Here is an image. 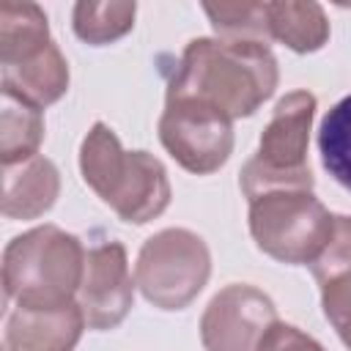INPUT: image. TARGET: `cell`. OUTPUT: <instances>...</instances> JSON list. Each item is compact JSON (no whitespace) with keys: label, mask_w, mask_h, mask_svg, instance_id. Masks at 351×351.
Instances as JSON below:
<instances>
[{"label":"cell","mask_w":351,"mask_h":351,"mask_svg":"<svg viewBox=\"0 0 351 351\" xmlns=\"http://www.w3.org/2000/svg\"><path fill=\"white\" fill-rule=\"evenodd\" d=\"M280 69L269 44L192 38L167 82L170 99H197L230 121L252 115L277 88Z\"/></svg>","instance_id":"1"},{"label":"cell","mask_w":351,"mask_h":351,"mask_svg":"<svg viewBox=\"0 0 351 351\" xmlns=\"http://www.w3.org/2000/svg\"><path fill=\"white\" fill-rule=\"evenodd\" d=\"M80 173L123 222H151L170 206L165 165L148 151H123L118 134L101 121L80 145Z\"/></svg>","instance_id":"2"},{"label":"cell","mask_w":351,"mask_h":351,"mask_svg":"<svg viewBox=\"0 0 351 351\" xmlns=\"http://www.w3.org/2000/svg\"><path fill=\"white\" fill-rule=\"evenodd\" d=\"M85 250L74 233L38 225L3 250V291L22 310H58L74 302L85 274Z\"/></svg>","instance_id":"3"},{"label":"cell","mask_w":351,"mask_h":351,"mask_svg":"<svg viewBox=\"0 0 351 351\" xmlns=\"http://www.w3.org/2000/svg\"><path fill=\"white\" fill-rule=\"evenodd\" d=\"M315 96L310 90L285 93L261 132L258 154L241 167V192L255 200L271 189H313L315 178L307 165Z\"/></svg>","instance_id":"4"},{"label":"cell","mask_w":351,"mask_h":351,"mask_svg":"<svg viewBox=\"0 0 351 351\" xmlns=\"http://www.w3.org/2000/svg\"><path fill=\"white\" fill-rule=\"evenodd\" d=\"M335 214L313 189H271L250 200V233L261 252L280 263L307 266L329 244Z\"/></svg>","instance_id":"5"},{"label":"cell","mask_w":351,"mask_h":351,"mask_svg":"<svg viewBox=\"0 0 351 351\" xmlns=\"http://www.w3.org/2000/svg\"><path fill=\"white\" fill-rule=\"evenodd\" d=\"M211 252L186 228H165L145 239L134 266V285L159 310H184L206 288Z\"/></svg>","instance_id":"6"},{"label":"cell","mask_w":351,"mask_h":351,"mask_svg":"<svg viewBox=\"0 0 351 351\" xmlns=\"http://www.w3.org/2000/svg\"><path fill=\"white\" fill-rule=\"evenodd\" d=\"M165 151L189 173H217L233 154V121L197 99H165L159 118Z\"/></svg>","instance_id":"7"},{"label":"cell","mask_w":351,"mask_h":351,"mask_svg":"<svg viewBox=\"0 0 351 351\" xmlns=\"http://www.w3.org/2000/svg\"><path fill=\"white\" fill-rule=\"evenodd\" d=\"M277 321L274 302L247 282L225 285L200 318V343L206 351H258L263 335Z\"/></svg>","instance_id":"8"},{"label":"cell","mask_w":351,"mask_h":351,"mask_svg":"<svg viewBox=\"0 0 351 351\" xmlns=\"http://www.w3.org/2000/svg\"><path fill=\"white\" fill-rule=\"evenodd\" d=\"M134 302V282L129 271L126 247L121 241H101L85 255V274L77 304L90 329L118 326Z\"/></svg>","instance_id":"9"},{"label":"cell","mask_w":351,"mask_h":351,"mask_svg":"<svg viewBox=\"0 0 351 351\" xmlns=\"http://www.w3.org/2000/svg\"><path fill=\"white\" fill-rule=\"evenodd\" d=\"M85 313L77 302L58 310L14 307L5 318V351H74L85 329Z\"/></svg>","instance_id":"10"},{"label":"cell","mask_w":351,"mask_h":351,"mask_svg":"<svg viewBox=\"0 0 351 351\" xmlns=\"http://www.w3.org/2000/svg\"><path fill=\"white\" fill-rule=\"evenodd\" d=\"M60 195V173L47 156L3 167L0 208L11 219H36L55 206Z\"/></svg>","instance_id":"11"},{"label":"cell","mask_w":351,"mask_h":351,"mask_svg":"<svg viewBox=\"0 0 351 351\" xmlns=\"http://www.w3.org/2000/svg\"><path fill=\"white\" fill-rule=\"evenodd\" d=\"M66 90H69V63L55 41L41 55L19 66H3V93L19 96L38 110L55 104Z\"/></svg>","instance_id":"12"},{"label":"cell","mask_w":351,"mask_h":351,"mask_svg":"<svg viewBox=\"0 0 351 351\" xmlns=\"http://www.w3.org/2000/svg\"><path fill=\"white\" fill-rule=\"evenodd\" d=\"M52 44L47 14L27 0L0 3V63L19 66Z\"/></svg>","instance_id":"13"},{"label":"cell","mask_w":351,"mask_h":351,"mask_svg":"<svg viewBox=\"0 0 351 351\" xmlns=\"http://www.w3.org/2000/svg\"><path fill=\"white\" fill-rule=\"evenodd\" d=\"M269 36L288 49L307 55L326 44L329 19L318 3H266Z\"/></svg>","instance_id":"14"},{"label":"cell","mask_w":351,"mask_h":351,"mask_svg":"<svg viewBox=\"0 0 351 351\" xmlns=\"http://www.w3.org/2000/svg\"><path fill=\"white\" fill-rule=\"evenodd\" d=\"M44 140V118L41 110L27 104L19 96L3 93L0 110V159L3 167L27 162L38 156V145Z\"/></svg>","instance_id":"15"},{"label":"cell","mask_w":351,"mask_h":351,"mask_svg":"<svg viewBox=\"0 0 351 351\" xmlns=\"http://www.w3.org/2000/svg\"><path fill=\"white\" fill-rule=\"evenodd\" d=\"M315 143L324 170L351 192V93L324 115Z\"/></svg>","instance_id":"16"},{"label":"cell","mask_w":351,"mask_h":351,"mask_svg":"<svg viewBox=\"0 0 351 351\" xmlns=\"http://www.w3.org/2000/svg\"><path fill=\"white\" fill-rule=\"evenodd\" d=\"M134 14H137V5L126 0H112V3L82 0L74 5L71 25H74L77 38H82L85 44L101 47V44H110L126 36L134 27Z\"/></svg>","instance_id":"17"},{"label":"cell","mask_w":351,"mask_h":351,"mask_svg":"<svg viewBox=\"0 0 351 351\" xmlns=\"http://www.w3.org/2000/svg\"><path fill=\"white\" fill-rule=\"evenodd\" d=\"M206 16L219 38L236 41H271L266 3H206Z\"/></svg>","instance_id":"18"},{"label":"cell","mask_w":351,"mask_h":351,"mask_svg":"<svg viewBox=\"0 0 351 351\" xmlns=\"http://www.w3.org/2000/svg\"><path fill=\"white\" fill-rule=\"evenodd\" d=\"M315 282H326L337 274L351 271V217L346 214H335V230L329 244L324 247V252L310 263Z\"/></svg>","instance_id":"19"},{"label":"cell","mask_w":351,"mask_h":351,"mask_svg":"<svg viewBox=\"0 0 351 351\" xmlns=\"http://www.w3.org/2000/svg\"><path fill=\"white\" fill-rule=\"evenodd\" d=\"M321 307L343 346L351 351V271L321 282Z\"/></svg>","instance_id":"20"},{"label":"cell","mask_w":351,"mask_h":351,"mask_svg":"<svg viewBox=\"0 0 351 351\" xmlns=\"http://www.w3.org/2000/svg\"><path fill=\"white\" fill-rule=\"evenodd\" d=\"M258 351H326V348L315 337L304 335L302 329L282 324V321H274L269 326V332L263 335Z\"/></svg>","instance_id":"21"}]
</instances>
